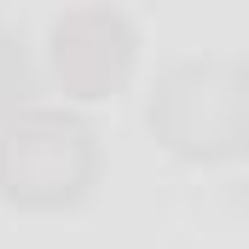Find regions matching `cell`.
<instances>
[{
	"label": "cell",
	"mask_w": 249,
	"mask_h": 249,
	"mask_svg": "<svg viewBox=\"0 0 249 249\" xmlns=\"http://www.w3.org/2000/svg\"><path fill=\"white\" fill-rule=\"evenodd\" d=\"M93 180V133L58 116V110H29L0 127V186L12 203L53 209L75 203Z\"/></svg>",
	"instance_id": "cell-1"
},
{
	"label": "cell",
	"mask_w": 249,
	"mask_h": 249,
	"mask_svg": "<svg viewBox=\"0 0 249 249\" xmlns=\"http://www.w3.org/2000/svg\"><path fill=\"white\" fill-rule=\"evenodd\" d=\"M209 99H197V75L180 70L162 93V105L151 110V122H162L168 145H180L191 157H232L238 151V133H244V93H238V75L226 70H209Z\"/></svg>",
	"instance_id": "cell-2"
},
{
	"label": "cell",
	"mask_w": 249,
	"mask_h": 249,
	"mask_svg": "<svg viewBox=\"0 0 249 249\" xmlns=\"http://www.w3.org/2000/svg\"><path fill=\"white\" fill-rule=\"evenodd\" d=\"M127 58H133V41H127L122 18L81 12V18H70V23L53 29V64H58V75L81 99H99L105 87H116Z\"/></svg>",
	"instance_id": "cell-3"
},
{
	"label": "cell",
	"mask_w": 249,
	"mask_h": 249,
	"mask_svg": "<svg viewBox=\"0 0 249 249\" xmlns=\"http://www.w3.org/2000/svg\"><path fill=\"white\" fill-rule=\"evenodd\" d=\"M23 81H29V70H23V53H18V41H12V35H0V105L23 99Z\"/></svg>",
	"instance_id": "cell-4"
}]
</instances>
